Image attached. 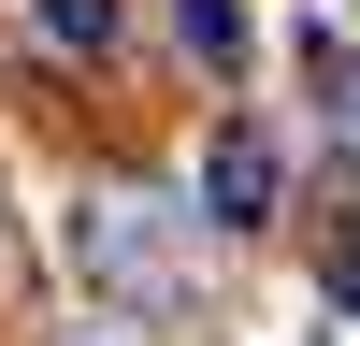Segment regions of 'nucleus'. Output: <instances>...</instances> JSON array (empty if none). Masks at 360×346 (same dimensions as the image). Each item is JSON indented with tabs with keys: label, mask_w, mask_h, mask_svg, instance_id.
<instances>
[{
	"label": "nucleus",
	"mask_w": 360,
	"mask_h": 346,
	"mask_svg": "<svg viewBox=\"0 0 360 346\" xmlns=\"http://www.w3.org/2000/svg\"><path fill=\"white\" fill-rule=\"evenodd\" d=\"M72 274L101 288V303H130V317L188 303V245H173V217H159V202H130V188L72 202Z\"/></svg>",
	"instance_id": "nucleus-1"
},
{
	"label": "nucleus",
	"mask_w": 360,
	"mask_h": 346,
	"mask_svg": "<svg viewBox=\"0 0 360 346\" xmlns=\"http://www.w3.org/2000/svg\"><path fill=\"white\" fill-rule=\"evenodd\" d=\"M274 188H288V159L231 115V130L202 144V217H217V231H259V217H274Z\"/></svg>",
	"instance_id": "nucleus-2"
},
{
	"label": "nucleus",
	"mask_w": 360,
	"mask_h": 346,
	"mask_svg": "<svg viewBox=\"0 0 360 346\" xmlns=\"http://www.w3.org/2000/svg\"><path fill=\"white\" fill-rule=\"evenodd\" d=\"M173 29H188L202 72H245V0H173Z\"/></svg>",
	"instance_id": "nucleus-3"
},
{
	"label": "nucleus",
	"mask_w": 360,
	"mask_h": 346,
	"mask_svg": "<svg viewBox=\"0 0 360 346\" xmlns=\"http://www.w3.org/2000/svg\"><path fill=\"white\" fill-rule=\"evenodd\" d=\"M44 44H72V58H101V44H115V0H44Z\"/></svg>",
	"instance_id": "nucleus-4"
},
{
	"label": "nucleus",
	"mask_w": 360,
	"mask_h": 346,
	"mask_svg": "<svg viewBox=\"0 0 360 346\" xmlns=\"http://www.w3.org/2000/svg\"><path fill=\"white\" fill-rule=\"evenodd\" d=\"M332 303H346V317H360V245H332Z\"/></svg>",
	"instance_id": "nucleus-5"
}]
</instances>
